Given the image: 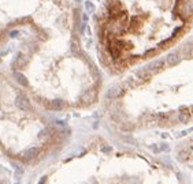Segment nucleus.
Returning a JSON list of instances; mask_svg holds the SVG:
<instances>
[{
	"label": "nucleus",
	"mask_w": 193,
	"mask_h": 184,
	"mask_svg": "<svg viewBox=\"0 0 193 184\" xmlns=\"http://www.w3.org/2000/svg\"><path fill=\"white\" fill-rule=\"evenodd\" d=\"M108 14H110V19H118V18H122V16H126L127 15L125 7L121 4V3H118V2L110 5Z\"/></svg>",
	"instance_id": "1"
},
{
	"label": "nucleus",
	"mask_w": 193,
	"mask_h": 184,
	"mask_svg": "<svg viewBox=\"0 0 193 184\" xmlns=\"http://www.w3.org/2000/svg\"><path fill=\"white\" fill-rule=\"evenodd\" d=\"M178 119H180V123H182V124H188V123L192 120V113H191V110H189L188 106H181L180 108Z\"/></svg>",
	"instance_id": "2"
},
{
	"label": "nucleus",
	"mask_w": 193,
	"mask_h": 184,
	"mask_svg": "<svg viewBox=\"0 0 193 184\" xmlns=\"http://www.w3.org/2000/svg\"><path fill=\"white\" fill-rule=\"evenodd\" d=\"M136 75H137V78H138V79H141V81H148V79H151V78H152L153 72H152L151 70L148 68L147 66H145V67H141V68L137 70Z\"/></svg>",
	"instance_id": "3"
},
{
	"label": "nucleus",
	"mask_w": 193,
	"mask_h": 184,
	"mask_svg": "<svg viewBox=\"0 0 193 184\" xmlns=\"http://www.w3.org/2000/svg\"><path fill=\"white\" fill-rule=\"evenodd\" d=\"M48 108L51 110H62L66 108V102H64L62 98H54V100H51L49 101V104H48Z\"/></svg>",
	"instance_id": "4"
},
{
	"label": "nucleus",
	"mask_w": 193,
	"mask_h": 184,
	"mask_svg": "<svg viewBox=\"0 0 193 184\" xmlns=\"http://www.w3.org/2000/svg\"><path fill=\"white\" fill-rule=\"evenodd\" d=\"M95 90H86V92L82 93V96H81V102H82L84 105H90L93 101H95Z\"/></svg>",
	"instance_id": "5"
},
{
	"label": "nucleus",
	"mask_w": 193,
	"mask_h": 184,
	"mask_svg": "<svg viewBox=\"0 0 193 184\" xmlns=\"http://www.w3.org/2000/svg\"><path fill=\"white\" fill-rule=\"evenodd\" d=\"M26 63H28V57H26L23 53H18V55H17V57L13 61V68L14 70L23 68V66H25Z\"/></svg>",
	"instance_id": "6"
},
{
	"label": "nucleus",
	"mask_w": 193,
	"mask_h": 184,
	"mask_svg": "<svg viewBox=\"0 0 193 184\" xmlns=\"http://www.w3.org/2000/svg\"><path fill=\"white\" fill-rule=\"evenodd\" d=\"M182 55L180 53V52H172L170 53L167 57H166V61H167L168 66H177V64L181 63V60H182Z\"/></svg>",
	"instance_id": "7"
},
{
	"label": "nucleus",
	"mask_w": 193,
	"mask_h": 184,
	"mask_svg": "<svg viewBox=\"0 0 193 184\" xmlns=\"http://www.w3.org/2000/svg\"><path fill=\"white\" fill-rule=\"evenodd\" d=\"M15 105H17V108H19V109H22V110L30 109V102H29V100L25 97V96H18L15 100Z\"/></svg>",
	"instance_id": "8"
},
{
	"label": "nucleus",
	"mask_w": 193,
	"mask_h": 184,
	"mask_svg": "<svg viewBox=\"0 0 193 184\" xmlns=\"http://www.w3.org/2000/svg\"><path fill=\"white\" fill-rule=\"evenodd\" d=\"M165 63H166V60L159 59V60L151 61L149 64H147V67L151 70L152 72H153V74H156V72H159L160 70H163V67H165Z\"/></svg>",
	"instance_id": "9"
},
{
	"label": "nucleus",
	"mask_w": 193,
	"mask_h": 184,
	"mask_svg": "<svg viewBox=\"0 0 193 184\" xmlns=\"http://www.w3.org/2000/svg\"><path fill=\"white\" fill-rule=\"evenodd\" d=\"M37 154H39V147H30V149H28V150L23 153L22 160H23V161H26V162H29V161H32V160L36 158Z\"/></svg>",
	"instance_id": "10"
},
{
	"label": "nucleus",
	"mask_w": 193,
	"mask_h": 184,
	"mask_svg": "<svg viewBox=\"0 0 193 184\" xmlns=\"http://www.w3.org/2000/svg\"><path fill=\"white\" fill-rule=\"evenodd\" d=\"M123 93V86H112L108 89L107 92V98H118Z\"/></svg>",
	"instance_id": "11"
},
{
	"label": "nucleus",
	"mask_w": 193,
	"mask_h": 184,
	"mask_svg": "<svg viewBox=\"0 0 193 184\" xmlns=\"http://www.w3.org/2000/svg\"><path fill=\"white\" fill-rule=\"evenodd\" d=\"M70 51H71L73 55H80L81 53V46H80V40L77 38L75 36L71 37V40H70Z\"/></svg>",
	"instance_id": "12"
},
{
	"label": "nucleus",
	"mask_w": 193,
	"mask_h": 184,
	"mask_svg": "<svg viewBox=\"0 0 193 184\" xmlns=\"http://www.w3.org/2000/svg\"><path fill=\"white\" fill-rule=\"evenodd\" d=\"M178 52H180V53L182 55V57H185V59H192V42L184 44Z\"/></svg>",
	"instance_id": "13"
},
{
	"label": "nucleus",
	"mask_w": 193,
	"mask_h": 184,
	"mask_svg": "<svg viewBox=\"0 0 193 184\" xmlns=\"http://www.w3.org/2000/svg\"><path fill=\"white\" fill-rule=\"evenodd\" d=\"M14 75H15V79L18 81V83L21 85V86H23V87H29V86H30V83H29L28 78H26L23 74H21V72H15Z\"/></svg>",
	"instance_id": "14"
},
{
	"label": "nucleus",
	"mask_w": 193,
	"mask_h": 184,
	"mask_svg": "<svg viewBox=\"0 0 193 184\" xmlns=\"http://www.w3.org/2000/svg\"><path fill=\"white\" fill-rule=\"evenodd\" d=\"M141 26H142V20L140 18H133L130 20V30L137 31L141 29Z\"/></svg>",
	"instance_id": "15"
},
{
	"label": "nucleus",
	"mask_w": 193,
	"mask_h": 184,
	"mask_svg": "<svg viewBox=\"0 0 193 184\" xmlns=\"http://www.w3.org/2000/svg\"><path fill=\"white\" fill-rule=\"evenodd\" d=\"M116 42H118V45L121 46L122 51H130L131 48H133V44L130 42V41H123V40H116Z\"/></svg>",
	"instance_id": "16"
},
{
	"label": "nucleus",
	"mask_w": 193,
	"mask_h": 184,
	"mask_svg": "<svg viewBox=\"0 0 193 184\" xmlns=\"http://www.w3.org/2000/svg\"><path fill=\"white\" fill-rule=\"evenodd\" d=\"M191 158V151L189 150H182L178 153V160H181V161H188V160Z\"/></svg>",
	"instance_id": "17"
},
{
	"label": "nucleus",
	"mask_w": 193,
	"mask_h": 184,
	"mask_svg": "<svg viewBox=\"0 0 193 184\" xmlns=\"http://www.w3.org/2000/svg\"><path fill=\"white\" fill-rule=\"evenodd\" d=\"M13 166L15 168V172H17V177H19L21 175H23V168L19 164H17V162H13Z\"/></svg>",
	"instance_id": "18"
},
{
	"label": "nucleus",
	"mask_w": 193,
	"mask_h": 184,
	"mask_svg": "<svg viewBox=\"0 0 193 184\" xmlns=\"http://www.w3.org/2000/svg\"><path fill=\"white\" fill-rule=\"evenodd\" d=\"M48 136H49V131L47 130V128H45V130H43V131H40V134H39V139H41V141H43L44 138H48Z\"/></svg>",
	"instance_id": "19"
},
{
	"label": "nucleus",
	"mask_w": 193,
	"mask_h": 184,
	"mask_svg": "<svg viewBox=\"0 0 193 184\" xmlns=\"http://www.w3.org/2000/svg\"><path fill=\"white\" fill-rule=\"evenodd\" d=\"M156 52H157V49H155V48H152V49H148V51L145 52L144 57H152V56H153V55H156Z\"/></svg>",
	"instance_id": "20"
},
{
	"label": "nucleus",
	"mask_w": 193,
	"mask_h": 184,
	"mask_svg": "<svg viewBox=\"0 0 193 184\" xmlns=\"http://www.w3.org/2000/svg\"><path fill=\"white\" fill-rule=\"evenodd\" d=\"M184 27H182V26H181V27H177V29H174V33H172V38H175V37H178V36H180V34H182L184 33Z\"/></svg>",
	"instance_id": "21"
},
{
	"label": "nucleus",
	"mask_w": 193,
	"mask_h": 184,
	"mask_svg": "<svg viewBox=\"0 0 193 184\" xmlns=\"http://www.w3.org/2000/svg\"><path fill=\"white\" fill-rule=\"evenodd\" d=\"M85 8L89 11V13H93V11H95V5H93L92 2H85Z\"/></svg>",
	"instance_id": "22"
},
{
	"label": "nucleus",
	"mask_w": 193,
	"mask_h": 184,
	"mask_svg": "<svg viewBox=\"0 0 193 184\" xmlns=\"http://www.w3.org/2000/svg\"><path fill=\"white\" fill-rule=\"evenodd\" d=\"M168 150H170V146L168 145H166V143L160 145V151H168Z\"/></svg>",
	"instance_id": "23"
},
{
	"label": "nucleus",
	"mask_w": 193,
	"mask_h": 184,
	"mask_svg": "<svg viewBox=\"0 0 193 184\" xmlns=\"http://www.w3.org/2000/svg\"><path fill=\"white\" fill-rule=\"evenodd\" d=\"M86 20H88V16L84 15L82 16V25H81V30H84V27H85V25H86Z\"/></svg>",
	"instance_id": "24"
},
{
	"label": "nucleus",
	"mask_w": 193,
	"mask_h": 184,
	"mask_svg": "<svg viewBox=\"0 0 193 184\" xmlns=\"http://www.w3.org/2000/svg\"><path fill=\"white\" fill-rule=\"evenodd\" d=\"M10 36H11V37H17V36H18V31H17V30H13V31L10 33Z\"/></svg>",
	"instance_id": "25"
},
{
	"label": "nucleus",
	"mask_w": 193,
	"mask_h": 184,
	"mask_svg": "<svg viewBox=\"0 0 193 184\" xmlns=\"http://www.w3.org/2000/svg\"><path fill=\"white\" fill-rule=\"evenodd\" d=\"M47 180H48V177L44 176V177H41V179H40V182H39V183H44V182H47Z\"/></svg>",
	"instance_id": "26"
},
{
	"label": "nucleus",
	"mask_w": 193,
	"mask_h": 184,
	"mask_svg": "<svg viewBox=\"0 0 193 184\" xmlns=\"http://www.w3.org/2000/svg\"><path fill=\"white\" fill-rule=\"evenodd\" d=\"M103 151H104V153H110L111 149H110V147H104V149H103Z\"/></svg>",
	"instance_id": "27"
},
{
	"label": "nucleus",
	"mask_w": 193,
	"mask_h": 184,
	"mask_svg": "<svg viewBox=\"0 0 193 184\" xmlns=\"http://www.w3.org/2000/svg\"><path fill=\"white\" fill-rule=\"evenodd\" d=\"M162 138L163 139H167L168 138V134H162Z\"/></svg>",
	"instance_id": "28"
},
{
	"label": "nucleus",
	"mask_w": 193,
	"mask_h": 184,
	"mask_svg": "<svg viewBox=\"0 0 193 184\" xmlns=\"http://www.w3.org/2000/svg\"><path fill=\"white\" fill-rule=\"evenodd\" d=\"M192 57H193V42H192Z\"/></svg>",
	"instance_id": "29"
}]
</instances>
